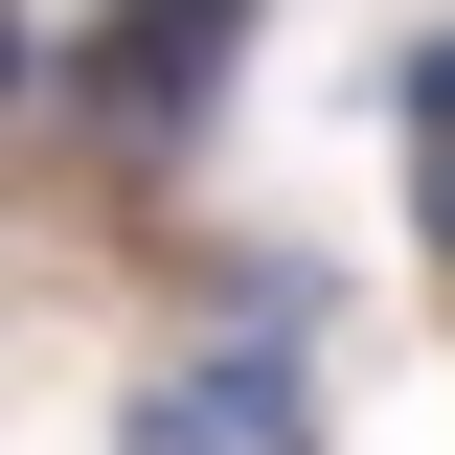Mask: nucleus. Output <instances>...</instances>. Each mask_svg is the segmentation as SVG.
<instances>
[{"label": "nucleus", "instance_id": "nucleus-1", "mask_svg": "<svg viewBox=\"0 0 455 455\" xmlns=\"http://www.w3.org/2000/svg\"><path fill=\"white\" fill-rule=\"evenodd\" d=\"M228 46H251V0H114L68 92H92V137H205V114H228Z\"/></svg>", "mask_w": 455, "mask_h": 455}, {"label": "nucleus", "instance_id": "nucleus-2", "mask_svg": "<svg viewBox=\"0 0 455 455\" xmlns=\"http://www.w3.org/2000/svg\"><path fill=\"white\" fill-rule=\"evenodd\" d=\"M137 455H319V364L296 341H228L205 387H137Z\"/></svg>", "mask_w": 455, "mask_h": 455}, {"label": "nucleus", "instance_id": "nucleus-3", "mask_svg": "<svg viewBox=\"0 0 455 455\" xmlns=\"http://www.w3.org/2000/svg\"><path fill=\"white\" fill-rule=\"evenodd\" d=\"M410 137H433V160H410V205H433V251H455V23L410 46Z\"/></svg>", "mask_w": 455, "mask_h": 455}, {"label": "nucleus", "instance_id": "nucleus-4", "mask_svg": "<svg viewBox=\"0 0 455 455\" xmlns=\"http://www.w3.org/2000/svg\"><path fill=\"white\" fill-rule=\"evenodd\" d=\"M0 92H23V23H0Z\"/></svg>", "mask_w": 455, "mask_h": 455}]
</instances>
